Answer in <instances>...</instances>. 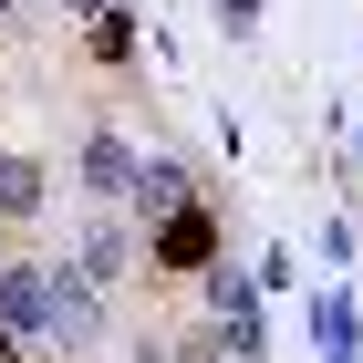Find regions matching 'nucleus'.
I'll return each mask as SVG.
<instances>
[{
	"label": "nucleus",
	"instance_id": "9d476101",
	"mask_svg": "<svg viewBox=\"0 0 363 363\" xmlns=\"http://www.w3.org/2000/svg\"><path fill=\"white\" fill-rule=\"evenodd\" d=\"M218 21H228V42H250V31H259V0H218Z\"/></svg>",
	"mask_w": 363,
	"mask_h": 363
},
{
	"label": "nucleus",
	"instance_id": "f03ea898",
	"mask_svg": "<svg viewBox=\"0 0 363 363\" xmlns=\"http://www.w3.org/2000/svg\"><path fill=\"white\" fill-rule=\"evenodd\" d=\"M167 270H218V218H208V197L177 208L167 228H145V280H167Z\"/></svg>",
	"mask_w": 363,
	"mask_h": 363
},
{
	"label": "nucleus",
	"instance_id": "1a4fd4ad",
	"mask_svg": "<svg viewBox=\"0 0 363 363\" xmlns=\"http://www.w3.org/2000/svg\"><path fill=\"white\" fill-rule=\"evenodd\" d=\"M167 363H228V333H218V322H208V333H177Z\"/></svg>",
	"mask_w": 363,
	"mask_h": 363
},
{
	"label": "nucleus",
	"instance_id": "39448f33",
	"mask_svg": "<svg viewBox=\"0 0 363 363\" xmlns=\"http://www.w3.org/2000/svg\"><path fill=\"white\" fill-rule=\"evenodd\" d=\"M42 342H62V353H94V342H104V291H84L62 259H52V333Z\"/></svg>",
	"mask_w": 363,
	"mask_h": 363
},
{
	"label": "nucleus",
	"instance_id": "f8f14e48",
	"mask_svg": "<svg viewBox=\"0 0 363 363\" xmlns=\"http://www.w3.org/2000/svg\"><path fill=\"white\" fill-rule=\"evenodd\" d=\"M0 363H21V342H11V333H0Z\"/></svg>",
	"mask_w": 363,
	"mask_h": 363
},
{
	"label": "nucleus",
	"instance_id": "9b49d317",
	"mask_svg": "<svg viewBox=\"0 0 363 363\" xmlns=\"http://www.w3.org/2000/svg\"><path fill=\"white\" fill-rule=\"evenodd\" d=\"M52 11H62V21H84V31H94V21L114 11V0H52Z\"/></svg>",
	"mask_w": 363,
	"mask_h": 363
},
{
	"label": "nucleus",
	"instance_id": "6e6552de",
	"mask_svg": "<svg viewBox=\"0 0 363 363\" xmlns=\"http://www.w3.org/2000/svg\"><path fill=\"white\" fill-rule=\"evenodd\" d=\"M94 52H104V62H135V21H125V0L94 21Z\"/></svg>",
	"mask_w": 363,
	"mask_h": 363
},
{
	"label": "nucleus",
	"instance_id": "ddd939ff",
	"mask_svg": "<svg viewBox=\"0 0 363 363\" xmlns=\"http://www.w3.org/2000/svg\"><path fill=\"white\" fill-rule=\"evenodd\" d=\"M0 21H21V0H0Z\"/></svg>",
	"mask_w": 363,
	"mask_h": 363
},
{
	"label": "nucleus",
	"instance_id": "7ed1b4c3",
	"mask_svg": "<svg viewBox=\"0 0 363 363\" xmlns=\"http://www.w3.org/2000/svg\"><path fill=\"white\" fill-rule=\"evenodd\" d=\"M135 167H145V156L114 135V125H94V135L73 145V187H84L94 208H125V197H135Z\"/></svg>",
	"mask_w": 363,
	"mask_h": 363
},
{
	"label": "nucleus",
	"instance_id": "0eeeda50",
	"mask_svg": "<svg viewBox=\"0 0 363 363\" xmlns=\"http://www.w3.org/2000/svg\"><path fill=\"white\" fill-rule=\"evenodd\" d=\"M52 208V167L42 156H0V218H42Z\"/></svg>",
	"mask_w": 363,
	"mask_h": 363
},
{
	"label": "nucleus",
	"instance_id": "20e7f679",
	"mask_svg": "<svg viewBox=\"0 0 363 363\" xmlns=\"http://www.w3.org/2000/svg\"><path fill=\"white\" fill-rule=\"evenodd\" d=\"M0 333L11 342L52 333V259H0Z\"/></svg>",
	"mask_w": 363,
	"mask_h": 363
},
{
	"label": "nucleus",
	"instance_id": "f257e3e1",
	"mask_svg": "<svg viewBox=\"0 0 363 363\" xmlns=\"http://www.w3.org/2000/svg\"><path fill=\"white\" fill-rule=\"evenodd\" d=\"M135 239H125V218H114V208H94L84 228H73V259H62V270L84 280V291H114V280H135Z\"/></svg>",
	"mask_w": 363,
	"mask_h": 363
},
{
	"label": "nucleus",
	"instance_id": "423d86ee",
	"mask_svg": "<svg viewBox=\"0 0 363 363\" xmlns=\"http://www.w3.org/2000/svg\"><path fill=\"white\" fill-rule=\"evenodd\" d=\"M125 208H145V228H167L177 208H197V177H187V156H145L135 167V197Z\"/></svg>",
	"mask_w": 363,
	"mask_h": 363
}]
</instances>
